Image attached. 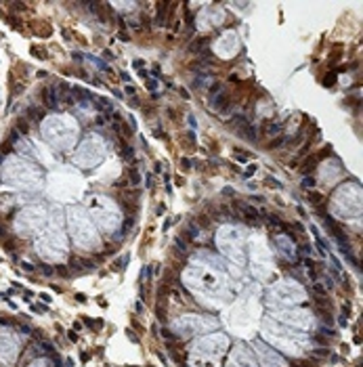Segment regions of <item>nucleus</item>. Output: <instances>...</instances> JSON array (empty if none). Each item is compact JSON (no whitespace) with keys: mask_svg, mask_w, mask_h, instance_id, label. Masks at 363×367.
Segmentation results:
<instances>
[{"mask_svg":"<svg viewBox=\"0 0 363 367\" xmlns=\"http://www.w3.org/2000/svg\"><path fill=\"white\" fill-rule=\"evenodd\" d=\"M19 355V338L13 330L5 328L0 332V359L5 363H13Z\"/></svg>","mask_w":363,"mask_h":367,"instance_id":"f257e3e1","label":"nucleus"},{"mask_svg":"<svg viewBox=\"0 0 363 367\" xmlns=\"http://www.w3.org/2000/svg\"><path fill=\"white\" fill-rule=\"evenodd\" d=\"M233 208L244 216V219H248V221H252V223H256V219H258V212L252 208V206H248V203H241V201H233Z\"/></svg>","mask_w":363,"mask_h":367,"instance_id":"f03ea898","label":"nucleus"},{"mask_svg":"<svg viewBox=\"0 0 363 367\" xmlns=\"http://www.w3.org/2000/svg\"><path fill=\"white\" fill-rule=\"evenodd\" d=\"M265 183H267L269 187H273V189H284V185H281L279 181H275L273 177H267V181H265Z\"/></svg>","mask_w":363,"mask_h":367,"instance_id":"7ed1b4c3","label":"nucleus"},{"mask_svg":"<svg viewBox=\"0 0 363 367\" xmlns=\"http://www.w3.org/2000/svg\"><path fill=\"white\" fill-rule=\"evenodd\" d=\"M309 199H311V203H321V193L309 191Z\"/></svg>","mask_w":363,"mask_h":367,"instance_id":"20e7f679","label":"nucleus"},{"mask_svg":"<svg viewBox=\"0 0 363 367\" xmlns=\"http://www.w3.org/2000/svg\"><path fill=\"white\" fill-rule=\"evenodd\" d=\"M284 143H286V139H284V137H281V139H275V141H273V143L269 145V149H277V147H281V145H284Z\"/></svg>","mask_w":363,"mask_h":367,"instance_id":"39448f33","label":"nucleus"},{"mask_svg":"<svg viewBox=\"0 0 363 367\" xmlns=\"http://www.w3.org/2000/svg\"><path fill=\"white\" fill-rule=\"evenodd\" d=\"M302 187H305V189H313V187H315V179L307 177V179L302 181Z\"/></svg>","mask_w":363,"mask_h":367,"instance_id":"423d86ee","label":"nucleus"},{"mask_svg":"<svg viewBox=\"0 0 363 367\" xmlns=\"http://www.w3.org/2000/svg\"><path fill=\"white\" fill-rule=\"evenodd\" d=\"M267 131H269V135H277V133L281 131V124H271Z\"/></svg>","mask_w":363,"mask_h":367,"instance_id":"0eeeda50","label":"nucleus"},{"mask_svg":"<svg viewBox=\"0 0 363 367\" xmlns=\"http://www.w3.org/2000/svg\"><path fill=\"white\" fill-rule=\"evenodd\" d=\"M181 164H183V168H185V170H189V168H191V162H189V159H185V157L181 159Z\"/></svg>","mask_w":363,"mask_h":367,"instance_id":"6e6552de","label":"nucleus"},{"mask_svg":"<svg viewBox=\"0 0 363 367\" xmlns=\"http://www.w3.org/2000/svg\"><path fill=\"white\" fill-rule=\"evenodd\" d=\"M133 65H135V67H137V69H139V71H141V69H143V61H141V59H137V61H135V63H133Z\"/></svg>","mask_w":363,"mask_h":367,"instance_id":"1a4fd4ad","label":"nucleus"},{"mask_svg":"<svg viewBox=\"0 0 363 367\" xmlns=\"http://www.w3.org/2000/svg\"><path fill=\"white\" fill-rule=\"evenodd\" d=\"M147 89H149V91H155V82H153V80H149V82H147Z\"/></svg>","mask_w":363,"mask_h":367,"instance_id":"9d476101","label":"nucleus"},{"mask_svg":"<svg viewBox=\"0 0 363 367\" xmlns=\"http://www.w3.org/2000/svg\"><path fill=\"white\" fill-rule=\"evenodd\" d=\"M254 173H256V166H250V168H248V177L254 175Z\"/></svg>","mask_w":363,"mask_h":367,"instance_id":"9b49d317","label":"nucleus"}]
</instances>
